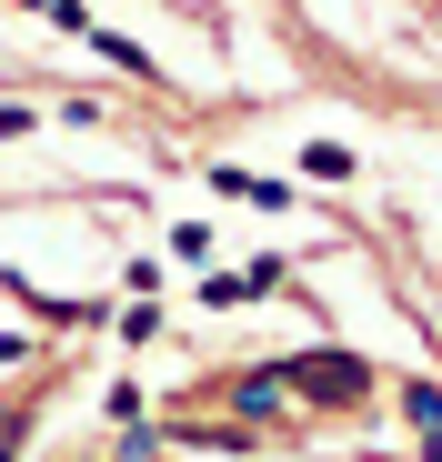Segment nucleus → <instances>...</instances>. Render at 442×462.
<instances>
[{"mask_svg": "<svg viewBox=\"0 0 442 462\" xmlns=\"http://www.w3.org/2000/svg\"><path fill=\"white\" fill-rule=\"evenodd\" d=\"M302 171H312V181H342V171H352V151H342V141H312V151H302Z\"/></svg>", "mask_w": 442, "mask_h": 462, "instance_id": "obj_4", "label": "nucleus"}, {"mask_svg": "<svg viewBox=\"0 0 442 462\" xmlns=\"http://www.w3.org/2000/svg\"><path fill=\"white\" fill-rule=\"evenodd\" d=\"M272 382H302V393L342 402V393H362V362H291V372H272Z\"/></svg>", "mask_w": 442, "mask_h": 462, "instance_id": "obj_1", "label": "nucleus"}, {"mask_svg": "<svg viewBox=\"0 0 442 462\" xmlns=\"http://www.w3.org/2000/svg\"><path fill=\"white\" fill-rule=\"evenodd\" d=\"M402 412L432 432V452H442V393H432V382H412V393H402Z\"/></svg>", "mask_w": 442, "mask_h": 462, "instance_id": "obj_3", "label": "nucleus"}, {"mask_svg": "<svg viewBox=\"0 0 442 462\" xmlns=\"http://www.w3.org/2000/svg\"><path fill=\"white\" fill-rule=\"evenodd\" d=\"M221 191H232V201H262V211H281V201H291L281 181H252V171H221Z\"/></svg>", "mask_w": 442, "mask_h": 462, "instance_id": "obj_2", "label": "nucleus"}]
</instances>
